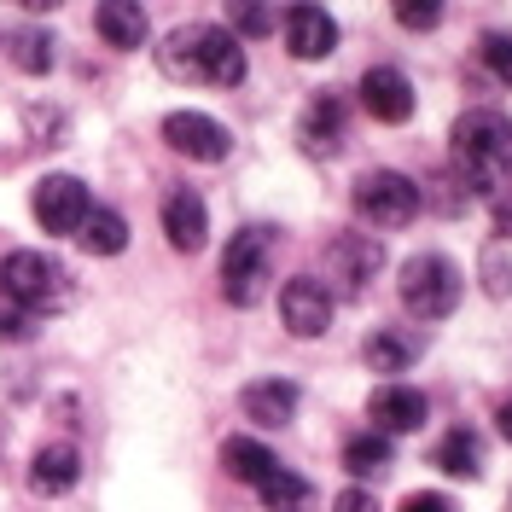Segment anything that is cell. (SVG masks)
Here are the masks:
<instances>
[{
  "label": "cell",
  "mask_w": 512,
  "mask_h": 512,
  "mask_svg": "<svg viewBox=\"0 0 512 512\" xmlns=\"http://www.w3.org/2000/svg\"><path fill=\"white\" fill-rule=\"evenodd\" d=\"M448 158H454V175L466 192H495L507 187L512 175V117L501 111H460V123L448 134Z\"/></svg>",
  "instance_id": "6da1fadb"
},
{
  "label": "cell",
  "mask_w": 512,
  "mask_h": 512,
  "mask_svg": "<svg viewBox=\"0 0 512 512\" xmlns=\"http://www.w3.org/2000/svg\"><path fill=\"white\" fill-rule=\"evenodd\" d=\"M0 297L24 315H53L70 303V268L47 251H12L0 256Z\"/></svg>",
  "instance_id": "7a4b0ae2"
},
{
  "label": "cell",
  "mask_w": 512,
  "mask_h": 512,
  "mask_svg": "<svg viewBox=\"0 0 512 512\" xmlns=\"http://www.w3.org/2000/svg\"><path fill=\"white\" fill-rule=\"evenodd\" d=\"M396 291H402V309L414 320H443L460 309V291H466V280H460V268H454V256L443 251H419L402 262V274H396Z\"/></svg>",
  "instance_id": "3957f363"
},
{
  "label": "cell",
  "mask_w": 512,
  "mask_h": 512,
  "mask_svg": "<svg viewBox=\"0 0 512 512\" xmlns=\"http://www.w3.org/2000/svg\"><path fill=\"white\" fill-rule=\"evenodd\" d=\"M268 274H274V233L268 227H245L233 233L222 251V297L233 309H256L262 291H268Z\"/></svg>",
  "instance_id": "277c9868"
},
{
  "label": "cell",
  "mask_w": 512,
  "mask_h": 512,
  "mask_svg": "<svg viewBox=\"0 0 512 512\" xmlns=\"http://www.w3.org/2000/svg\"><path fill=\"white\" fill-rule=\"evenodd\" d=\"M419 204H425V192H419L408 175H396V169H367V175L355 181V216L367 227L396 233V227H408L419 216Z\"/></svg>",
  "instance_id": "5b68a950"
},
{
  "label": "cell",
  "mask_w": 512,
  "mask_h": 512,
  "mask_svg": "<svg viewBox=\"0 0 512 512\" xmlns=\"http://www.w3.org/2000/svg\"><path fill=\"white\" fill-rule=\"evenodd\" d=\"M30 210H35V222L47 227V233H82L94 198H88V187H82L76 175H41Z\"/></svg>",
  "instance_id": "8992f818"
},
{
  "label": "cell",
  "mask_w": 512,
  "mask_h": 512,
  "mask_svg": "<svg viewBox=\"0 0 512 512\" xmlns=\"http://www.w3.org/2000/svg\"><path fill=\"white\" fill-rule=\"evenodd\" d=\"M326 268H332V280L344 297H361V291L379 280L384 268V245L373 233H338L332 245H326Z\"/></svg>",
  "instance_id": "52a82bcc"
},
{
  "label": "cell",
  "mask_w": 512,
  "mask_h": 512,
  "mask_svg": "<svg viewBox=\"0 0 512 512\" xmlns=\"http://www.w3.org/2000/svg\"><path fill=\"white\" fill-rule=\"evenodd\" d=\"M163 140H169V152H181L192 163H222L233 152V134L216 117H204V111H169L163 117Z\"/></svg>",
  "instance_id": "ba28073f"
},
{
  "label": "cell",
  "mask_w": 512,
  "mask_h": 512,
  "mask_svg": "<svg viewBox=\"0 0 512 512\" xmlns=\"http://www.w3.org/2000/svg\"><path fill=\"white\" fill-rule=\"evenodd\" d=\"M367 419H373L379 437H408V431H419V425L431 419V402H425V390L390 379L367 396Z\"/></svg>",
  "instance_id": "9c48e42d"
},
{
  "label": "cell",
  "mask_w": 512,
  "mask_h": 512,
  "mask_svg": "<svg viewBox=\"0 0 512 512\" xmlns=\"http://www.w3.org/2000/svg\"><path fill=\"white\" fill-rule=\"evenodd\" d=\"M297 140L309 158H338V146L350 140V105L338 94H315L303 105V123H297Z\"/></svg>",
  "instance_id": "30bf717a"
},
{
  "label": "cell",
  "mask_w": 512,
  "mask_h": 512,
  "mask_svg": "<svg viewBox=\"0 0 512 512\" xmlns=\"http://www.w3.org/2000/svg\"><path fill=\"white\" fill-rule=\"evenodd\" d=\"M192 59H198V82H216V88H239L245 82V47L222 24H198Z\"/></svg>",
  "instance_id": "8fae6325"
},
{
  "label": "cell",
  "mask_w": 512,
  "mask_h": 512,
  "mask_svg": "<svg viewBox=\"0 0 512 512\" xmlns=\"http://www.w3.org/2000/svg\"><path fill=\"white\" fill-rule=\"evenodd\" d=\"M280 320L291 338H320L332 326V286L326 280H286L280 291Z\"/></svg>",
  "instance_id": "7c38bea8"
},
{
  "label": "cell",
  "mask_w": 512,
  "mask_h": 512,
  "mask_svg": "<svg viewBox=\"0 0 512 512\" xmlns=\"http://www.w3.org/2000/svg\"><path fill=\"white\" fill-rule=\"evenodd\" d=\"M355 94L367 105V117H379V123H408V117H414V82H408L396 64H373Z\"/></svg>",
  "instance_id": "4fadbf2b"
},
{
  "label": "cell",
  "mask_w": 512,
  "mask_h": 512,
  "mask_svg": "<svg viewBox=\"0 0 512 512\" xmlns=\"http://www.w3.org/2000/svg\"><path fill=\"white\" fill-rule=\"evenodd\" d=\"M286 47L291 59H332V47H338V24H332V12H320L315 0H297L286 12Z\"/></svg>",
  "instance_id": "5bb4252c"
},
{
  "label": "cell",
  "mask_w": 512,
  "mask_h": 512,
  "mask_svg": "<svg viewBox=\"0 0 512 512\" xmlns=\"http://www.w3.org/2000/svg\"><path fill=\"white\" fill-rule=\"evenodd\" d=\"M163 233H169V245L175 251H204V239H210V210H204V198L192 187H175L163 198Z\"/></svg>",
  "instance_id": "9a60e30c"
},
{
  "label": "cell",
  "mask_w": 512,
  "mask_h": 512,
  "mask_svg": "<svg viewBox=\"0 0 512 512\" xmlns=\"http://www.w3.org/2000/svg\"><path fill=\"white\" fill-rule=\"evenodd\" d=\"M239 408H245V419L268 425V431H280V425L297 419V384L291 379H256V384L239 390Z\"/></svg>",
  "instance_id": "2e32d148"
},
{
  "label": "cell",
  "mask_w": 512,
  "mask_h": 512,
  "mask_svg": "<svg viewBox=\"0 0 512 512\" xmlns=\"http://www.w3.org/2000/svg\"><path fill=\"white\" fill-rule=\"evenodd\" d=\"M82 478V454L70 443H41L30 460V489L35 495H70Z\"/></svg>",
  "instance_id": "e0dca14e"
},
{
  "label": "cell",
  "mask_w": 512,
  "mask_h": 512,
  "mask_svg": "<svg viewBox=\"0 0 512 512\" xmlns=\"http://www.w3.org/2000/svg\"><path fill=\"white\" fill-rule=\"evenodd\" d=\"M94 30L105 35V47L134 53V47H146V6L140 0H99Z\"/></svg>",
  "instance_id": "ac0fdd59"
},
{
  "label": "cell",
  "mask_w": 512,
  "mask_h": 512,
  "mask_svg": "<svg viewBox=\"0 0 512 512\" xmlns=\"http://www.w3.org/2000/svg\"><path fill=\"white\" fill-rule=\"evenodd\" d=\"M274 466H280V460H274V448L256 443V437H227V443H222V472H227V478H239V483H251V489L268 478Z\"/></svg>",
  "instance_id": "d6986e66"
},
{
  "label": "cell",
  "mask_w": 512,
  "mask_h": 512,
  "mask_svg": "<svg viewBox=\"0 0 512 512\" xmlns=\"http://www.w3.org/2000/svg\"><path fill=\"white\" fill-rule=\"evenodd\" d=\"M256 495H262V507L268 512H309L315 507V483L297 478V472H286V466H274L268 478L256 483Z\"/></svg>",
  "instance_id": "ffe728a7"
},
{
  "label": "cell",
  "mask_w": 512,
  "mask_h": 512,
  "mask_svg": "<svg viewBox=\"0 0 512 512\" xmlns=\"http://www.w3.org/2000/svg\"><path fill=\"white\" fill-rule=\"evenodd\" d=\"M361 361H367L373 373H408L419 361V338H408V332H373V338L361 344Z\"/></svg>",
  "instance_id": "44dd1931"
},
{
  "label": "cell",
  "mask_w": 512,
  "mask_h": 512,
  "mask_svg": "<svg viewBox=\"0 0 512 512\" xmlns=\"http://www.w3.org/2000/svg\"><path fill=\"white\" fill-rule=\"evenodd\" d=\"M437 466H443L448 478H460V483H472L483 478V443H478V431H448L443 443H437Z\"/></svg>",
  "instance_id": "7402d4cb"
},
{
  "label": "cell",
  "mask_w": 512,
  "mask_h": 512,
  "mask_svg": "<svg viewBox=\"0 0 512 512\" xmlns=\"http://www.w3.org/2000/svg\"><path fill=\"white\" fill-rule=\"evenodd\" d=\"M6 53H12V64L24 76H47L59 64V41H53V30H12L6 35Z\"/></svg>",
  "instance_id": "603a6c76"
},
{
  "label": "cell",
  "mask_w": 512,
  "mask_h": 512,
  "mask_svg": "<svg viewBox=\"0 0 512 512\" xmlns=\"http://www.w3.org/2000/svg\"><path fill=\"white\" fill-rule=\"evenodd\" d=\"M82 245L94 256H123L128 251V222L117 210H88V222H82Z\"/></svg>",
  "instance_id": "cb8c5ba5"
},
{
  "label": "cell",
  "mask_w": 512,
  "mask_h": 512,
  "mask_svg": "<svg viewBox=\"0 0 512 512\" xmlns=\"http://www.w3.org/2000/svg\"><path fill=\"white\" fill-rule=\"evenodd\" d=\"M384 466H390V437L361 431V437L344 443V472H350V478H379Z\"/></svg>",
  "instance_id": "d4e9b609"
},
{
  "label": "cell",
  "mask_w": 512,
  "mask_h": 512,
  "mask_svg": "<svg viewBox=\"0 0 512 512\" xmlns=\"http://www.w3.org/2000/svg\"><path fill=\"white\" fill-rule=\"evenodd\" d=\"M268 30H274V6L268 0H227V35L262 41Z\"/></svg>",
  "instance_id": "484cf974"
},
{
  "label": "cell",
  "mask_w": 512,
  "mask_h": 512,
  "mask_svg": "<svg viewBox=\"0 0 512 512\" xmlns=\"http://www.w3.org/2000/svg\"><path fill=\"white\" fill-rule=\"evenodd\" d=\"M390 12H396L402 30H419V35L443 24V0H390Z\"/></svg>",
  "instance_id": "4316f807"
},
{
  "label": "cell",
  "mask_w": 512,
  "mask_h": 512,
  "mask_svg": "<svg viewBox=\"0 0 512 512\" xmlns=\"http://www.w3.org/2000/svg\"><path fill=\"white\" fill-rule=\"evenodd\" d=\"M483 291L512 297V256L501 251V245H489V251H483Z\"/></svg>",
  "instance_id": "83f0119b"
},
{
  "label": "cell",
  "mask_w": 512,
  "mask_h": 512,
  "mask_svg": "<svg viewBox=\"0 0 512 512\" xmlns=\"http://www.w3.org/2000/svg\"><path fill=\"white\" fill-rule=\"evenodd\" d=\"M478 53H483V64H489V70H495V76H501V82L512 88V35H501V30L483 35Z\"/></svg>",
  "instance_id": "f1b7e54d"
},
{
  "label": "cell",
  "mask_w": 512,
  "mask_h": 512,
  "mask_svg": "<svg viewBox=\"0 0 512 512\" xmlns=\"http://www.w3.org/2000/svg\"><path fill=\"white\" fill-rule=\"evenodd\" d=\"M0 338H12V344H30L35 338V315H24V309H0Z\"/></svg>",
  "instance_id": "f546056e"
},
{
  "label": "cell",
  "mask_w": 512,
  "mask_h": 512,
  "mask_svg": "<svg viewBox=\"0 0 512 512\" xmlns=\"http://www.w3.org/2000/svg\"><path fill=\"white\" fill-rule=\"evenodd\" d=\"M402 512H460V507H454L448 495H431V489H425V495H408V501H402Z\"/></svg>",
  "instance_id": "4dcf8cb0"
},
{
  "label": "cell",
  "mask_w": 512,
  "mask_h": 512,
  "mask_svg": "<svg viewBox=\"0 0 512 512\" xmlns=\"http://www.w3.org/2000/svg\"><path fill=\"white\" fill-rule=\"evenodd\" d=\"M332 512H379V501H373L367 489H344V495L332 501Z\"/></svg>",
  "instance_id": "1f68e13d"
},
{
  "label": "cell",
  "mask_w": 512,
  "mask_h": 512,
  "mask_svg": "<svg viewBox=\"0 0 512 512\" xmlns=\"http://www.w3.org/2000/svg\"><path fill=\"white\" fill-rule=\"evenodd\" d=\"M495 431H501V437L512 443V396L501 402V408H495Z\"/></svg>",
  "instance_id": "d6a6232c"
},
{
  "label": "cell",
  "mask_w": 512,
  "mask_h": 512,
  "mask_svg": "<svg viewBox=\"0 0 512 512\" xmlns=\"http://www.w3.org/2000/svg\"><path fill=\"white\" fill-rule=\"evenodd\" d=\"M12 6H24V12H53V6H64V0H12Z\"/></svg>",
  "instance_id": "836d02e7"
},
{
  "label": "cell",
  "mask_w": 512,
  "mask_h": 512,
  "mask_svg": "<svg viewBox=\"0 0 512 512\" xmlns=\"http://www.w3.org/2000/svg\"><path fill=\"white\" fill-rule=\"evenodd\" d=\"M495 227H501V233L512 239V210H501V216H495Z\"/></svg>",
  "instance_id": "e575fe53"
}]
</instances>
